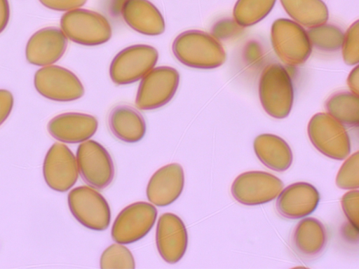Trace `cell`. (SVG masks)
Here are the masks:
<instances>
[{"mask_svg": "<svg viewBox=\"0 0 359 269\" xmlns=\"http://www.w3.org/2000/svg\"><path fill=\"white\" fill-rule=\"evenodd\" d=\"M184 186V170L178 163L168 164L154 172L147 186V197L158 207L174 202L182 193Z\"/></svg>", "mask_w": 359, "mask_h": 269, "instance_id": "cell-17", "label": "cell"}, {"mask_svg": "<svg viewBox=\"0 0 359 269\" xmlns=\"http://www.w3.org/2000/svg\"><path fill=\"white\" fill-rule=\"evenodd\" d=\"M67 46V39L61 29L50 27L42 28L28 40L26 59L36 66L51 65L62 57Z\"/></svg>", "mask_w": 359, "mask_h": 269, "instance_id": "cell-15", "label": "cell"}, {"mask_svg": "<svg viewBox=\"0 0 359 269\" xmlns=\"http://www.w3.org/2000/svg\"><path fill=\"white\" fill-rule=\"evenodd\" d=\"M359 153H353L341 166L336 177V184L341 189L353 190L359 187Z\"/></svg>", "mask_w": 359, "mask_h": 269, "instance_id": "cell-28", "label": "cell"}, {"mask_svg": "<svg viewBox=\"0 0 359 269\" xmlns=\"http://www.w3.org/2000/svg\"><path fill=\"white\" fill-rule=\"evenodd\" d=\"M14 99L12 93L4 89H0V125L9 116L13 106Z\"/></svg>", "mask_w": 359, "mask_h": 269, "instance_id": "cell-33", "label": "cell"}, {"mask_svg": "<svg viewBox=\"0 0 359 269\" xmlns=\"http://www.w3.org/2000/svg\"><path fill=\"white\" fill-rule=\"evenodd\" d=\"M307 132L314 147L324 156L337 160L351 153V141L344 125L328 113H318L309 122Z\"/></svg>", "mask_w": 359, "mask_h": 269, "instance_id": "cell-3", "label": "cell"}, {"mask_svg": "<svg viewBox=\"0 0 359 269\" xmlns=\"http://www.w3.org/2000/svg\"><path fill=\"white\" fill-rule=\"evenodd\" d=\"M34 85L41 95L57 102L74 101L84 94V88L79 78L69 69L57 65L38 69L34 74Z\"/></svg>", "mask_w": 359, "mask_h": 269, "instance_id": "cell-12", "label": "cell"}, {"mask_svg": "<svg viewBox=\"0 0 359 269\" xmlns=\"http://www.w3.org/2000/svg\"><path fill=\"white\" fill-rule=\"evenodd\" d=\"M156 244L161 258L174 264L184 256L188 246V233L182 220L173 213H163L158 219Z\"/></svg>", "mask_w": 359, "mask_h": 269, "instance_id": "cell-14", "label": "cell"}, {"mask_svg": "<svg viewBox=\"0 0 359 269\" xmlns=\"http://www.w3.org/2000/svg\"><path fill=\"white\" fill-rule=\"evenodd\" d=\"M172 50L181 63L192 68H217L226 59L219 41L201 30L191 29L180 34L172 43Z\"/></svg>", "mask_w": 359, "mask_h": 269, "instance_id": "cell-1", "label": "cell"}, {"mask_svg": "<svg viewBox=\"0 0 359 269\" xmlns=\"http://www.w3.org/2000/svg\"><path fill=\"white\" fill-rule=\"evenodd\" d=\"M284 184L275 175L264 171H248L233 181L231 193L239 203L253 206L269 202L283 190Z\"/></svg>", "mask_w": 359, "mask_h": 269, "instance_id": "cell-9", "label": "cell"}, {"mask_svg": "<svg viewBox=\"0 0 359 269\" xmlns=\"http://www.w3.org/2000/svg\"><path fill=\"white\" fill-rule=\"evenodd\" d=\"M108 124L111 133L127 143L140 141L146 133V123L135 108L128 104L114 106L109 114Z\"/></svg>", "mask_w": 359, "mask_h": 269, "instance_id": "cell-21", "label": "cell"}, {"mask_svg": "<svg viewBox=\"0 0 359 269\" xmlns=\"http://www.w3.org/2000/svg\"><path fill=\"white\" fill-rule=\"evenodd\" d=\"M306 32L311 46L318 50L332 53L341 48L344 33L336 25L325 22L309 27Z\"/></svg>", "mask_w": 359, "mask_h": 269, "instance_id": "cell-26", "label": "cell"}, {"mask_svg": "<svg viewBox=\"0 0 359 269\" xmlns=\"http://www.w3.org/2000/svg\"><path fill=\"white\" fill-rule=\"evenodd\" d=\"M60 27L67 38L84 46L100 45L111 36L108 20L102 15L84 8L67 11L60 19Z\"/></svg>", "mask_w": 359, "mask_h": 269, "instance_id": "cell-4", "label": "cell"}, {"mask_svg": "<svg viewBox=\"0 0 359 269\" xmlns=\"http://www.w3.org/2000/svg\"><path fill=\"white\" fill-rule=\"evenodd\" d=\"M98 121L92 115L67 112L53 117L47 130L55 139L68 144H76L89 139L96 132Z\"/></svg>", "mask_w": 359, "mask_h": 269, "instance_id": "cell-18", "label": "cell"}, {"mask_svg": "<svg viewBox=\"0 0 359 269\" xmlns=\"http://www.w3.org/2000/svg\"><path fill=\"white\" fill-rule=\"evenodd\" d=\"M253 149L257 158L268 168L284 172L292 165V151L280 137L273 134H261L256 137Z\"/></svg>", "mask_w": 359, "mask_h": 269, "instance_id": "cell-22", "label": "cell"}, {"mask_svg": "<svg viewBox=\"0 0 359 269\" xmlns=\"http://www.w3.org/2000/svg\"><path fill=\"white\" fill-rule=\"evenodd\" d=\"M157 209L147 202L132 203L118 214L113 223L111 235L118 244H130L143 238L154 226Z\"/></svg>", "mask_w": 359, "mask_h": 269, "instance_id": "cell-11", "label": "cell"}, {"mask_svg": "<svg viewBox=\"0 0 359 269\" xmlns=\"http://www.w3.org/2000/svg\"><path fill=\"white\" fill-rule=\"evenodd\" d=\"M358 65L355 66L350 72L348 79L347 83L351 90V92L353 94L358 95L359 90V68Z\"/></svg>", "mask_w": 359, "mask_h": 269, "instance_id": "cell-35", "label": "cell"}, {"mask_svg": "<svg viewBox=\"0 0 359 269\" xmlns=\"http://www.w3.org/2000/svg\"><path fill=\"white\" fill-rule=\"evenodd\" d=\"M241 27L234 19L225 18L214 24L211 34L217 40H224L238 33Z\"/></svg>", "mask_w": 359, "mask_h": 269, "instance_id": "cell-31", "label": "cell"}, {"mask_svg": "<svg viewBox=\"0 0 359 269\" xmlns=\"http://www.w3.org/2000/svg\"><path fill=\"white\" fill-rule=\"evenodd\" d=\"M342 234L348 241L352 242L355 241V242H358V228L350 222L342 227Z\"/></svg>", "mask_w": 359, "mask_h": 269, "instance_id": "cell-36", "label": "cell"}, {"mask_svg": "<svg viewBox=\"0 0 359 269\" xmlns=\"http://www.w3.org/2000/svg\"><path fill=\"white\" fill-rule=\"evenodd\" d=\"M344 62L355 65L359 61V21L354 22L344 34L341 46Z\"/></svg>", "mask_w": 359, "mask_h": 269, "instance_id": "cell-29", "label": "cell"}, {"mask_svg": "<svg viewBox=\"0 0 359 269\" xmlns=\"http://www.w3.org/2000/svg\"><path fill=\"white\" fill-rule=\"evenodd\" d=\"M100 268H135V263L131 251L125 246L112 244L102 254Z\"/></svg>", "mask_w": 359, "mask_h": 269, "instance_id": "cell-27", "label": "cell"}, {"mask_svg": "<svg viewBox=\"0 0 359 269\" xmlns=\"http://www.w3.org/2000/svg\"><path fill=\"white\" fill-rule=\"evenodd\" d=\"M180 82L178 71L170 67H158L149 71L142 79L135 99L142 110H152L168 103L175 95Z\"/></svg>", "mask_w": 359, "mask_h": 269, "instance_id": "cell-10", "label": "cell"}, {"mask_svg": "<svg viewBox=\"0 0 359 269\" xmlns=\"http://www.w3.org/2000/svg\"><path fill=\"white\" fill-rule=\"evenodd\" d=\"M45 7L57 11H68L83 6L87 0H39Z\"/></svg>", "mask_w": 359, "mask_h": 269, "instance_id": "cell-32", "label": "cell"}, {"mask_svg": "<svg viewBox=\"0 0 359 269\" xmlns=\"http://www.w3.org/2000/svg\"><path fill=\"white\" fill-rule=\"evenodd\" d=\"M67 201L72 214L83 226L98 231L109 227V205L95 189L87 186L76 187L69 193Z\"/></svg>", "mask_w": 359, "mask_h": 269, "instance_id": "cell-7", "label": "cell"}, {"mask_svg": "<svg viewBox=\"0 0 359 269\" xmlns=\"http://www.w3.org/2000/svg\"><path fill=\"white\" fill-rule=\"evenodd\" d=\"M328 235L325 225L313 217L302 219L294 228L292 236L293 249L301 257L315 258L325 250Z\"/></svg>", "mask_w": 359, "mask_h": 269, "instance_id": "cell-20", "label": "cell"}, {"mask_svg": "<svg viewBox=\"0 0 359 269\" xmlns=\"http://www.w3.org/2000/svg\"><path fill=\"white\" fill-rule=\"evenodd\" d=\"M259 95L264 111L277 119L286 118L292 107L294 90L292 78L278 63L267 65L259 82Z\"/></svg>", "mask_w": 359, "mask_h": 269, "instance_id": "cell-2", "label": "cell"}, {"mask_svg": "<svg viewBox=\"0 0 359 269\" xmlns=\"http://www.w3.org/2000/svg\"><path fill=\"white\" fill-rule=\"evenodd\" d=\"M79 172L90 186L102 190L113 181L115 174L113 160L107 150L94 140L81 143L76 151Z\"/></svg>", "mask_w": 359, "mask_h": 269, "instance_id": "cell-6", "label": "cell"}, {"mask_svg": "<svg viewBox=\"0 0 359 269\" xmlns=\"http://www.w3.org/2000/svg\"><path fill=\"white\" fill-rule=\"evenodd\" d=\"M121 13L125 22L140 34L156 36L165 31L163 15L148 0H126Z\"/></svg>", "mask_w": 359, "mask_h": 269, "instance_id": "cell-19", "label": "cell"}, {"mask_svg": "<svg viewBox=\"0 0 359 269\" xmlns=\"http://www.w3.org/2000/svg\"><path fill=\"white\" fill-rule=\"evenodd\" d=\"M320 202V193L312 184L299 181L285 188L278 195L276 207L284 218L297 219L313 213Z\"/></svg>", "mask_w": 359, "mask_h": 269, "instance_id": "cell-16", "label": "cell"}, {"mask_svg": "<svg viewBox=\"0 0 359 269\" xmlns=\"http://www.w3.org/2000/svg\"><path fill=\"white\" fill-rule=\"evenodd\" d=\"M10 18V6L8 0H0V33L6 27Z\"/></svg>", "mask_w": 359, "mask_h": 269, "instance_id": "cell-34", "label": "cell"}, {"mask_svg": "<svg viewBox=\"0 0 359 269\" xmlns=\"http://www.w3.org/2000/svg\"><path fill=\"white\" fill-rule=\"evenodd\" d=\"M158 53L149 45H133L120 51L109 67L114 83L126 85L142 78L157 62Z\"/></svg>", "mask_w": 359, "mask_h": 269, "instance_id": "cell-8", "label": "cell"}, {"mask_svg": "<svg viewBox=\"0 0 359 269\" xmlns=\"http://www.w3.org/2000/svg\"><path fill=\"white\" fill-rule=\"evenodd\" d=\"M286 13L308 28L327 22L329 12L322 0H280Z\"/></svg>", "mask_w": 359, "mask_h": 269, "instance_id": "cell-23", "label": "cell"}, {"mask_svg": "<svg viewBox=\"0 0 359 269\" xmlns=\"http://www.w3.org/2000/svg\"><path fill=\"white\" fill-rule=\"evenodd\" d=\"M341 203L348 221L358 228L359 192L358 189L346 192L343 195Z\"/></svg>", "mask_w": 359, "mask_h": 269, "instance_id": "cell-30", "label": "cell"}, {"mask_svg": "<svg viewBox=\"0 0 359 269\" xmlns=\"http://www.w3.org/2000/svg\"><path fill=\"white\" fill-rule=\"evenodd\" d=\"M271 37L274 51L287 64H302L311 53L312 46L306 30L293 20L286 18L275 20L271 26Z\"/></svg>", "mask_w": 359, "mask_h": 269, "instance_id": "cell-5", "label": "cell"}, {"mask_svg": "<svg viewBox=\"0 0 359 269\" xmlns=\"http://www.w3.org/2000/svg\"><path fill=\"white\" fill-rule=\"evenodd\" d=\"M276 0H237L233 11L234 20L242 27L263 20L272 10Z\"/></svg>", "mask_w": 359, "mask_h": 269, "instance_id": "cell-25", "label": "cell"}, {"mask_svg": "<svg viewBox=\"0 0 359 269\" xmlns=\"http://www.w3.org/2000/svg\"><path fill=\"white\" fill-rule=\"evenodd\" d=\"M43 175L48 186L57 192H66L76 184V159L67 146L55 142L50 146L44 158Z\"/></svg>", "mask_w": 359, "mask_h": 269, "instance_id": "cell-13", "label": "cell"}, {"mask_svg": "<svg viewBox=\"0 0 359 269\" xmlns=\"http://www.w3.org/2000/svg\"><path fill=\"white\" fill-rule=\"evenodd\" d=\"M328 113L342 125L353 127L359 123L358 95L348 91H338L332 94L325 102Z\"/></svg>", "mask_w": 359, "mask_h": 269, "instance_id": "cell-24", "label": "cell"}]
</instances>
